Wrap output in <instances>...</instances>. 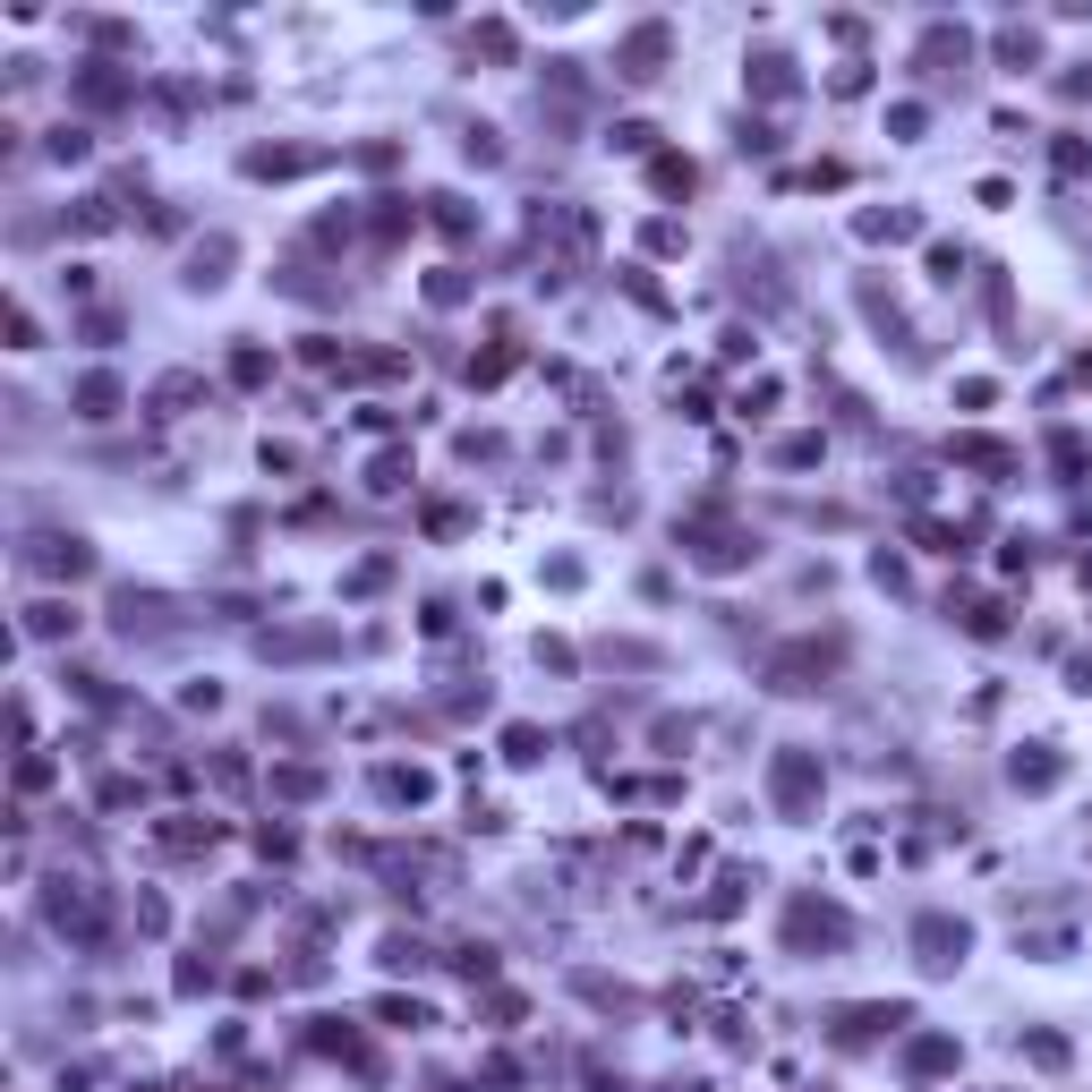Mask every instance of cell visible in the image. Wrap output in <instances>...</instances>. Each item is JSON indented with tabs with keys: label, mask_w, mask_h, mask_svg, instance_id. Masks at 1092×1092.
<instances>
[{
	"label": "cell",
	"mask_w": 1092,
	"mask_h": 1092,
	"mask_svg": "<svg viewBox=\"0 0 1092 1092\" xmlns=\"http://www.w3.org/2000/svg\"><path fill=\"white\" fill-rule=\"evenodd\" d=\"M60 623H78V615H68V606H35V615H27V632H35V640H52Z\"/></svg>",
	"instance_id": "5"
},
{
	"label": "cell",
	"mask_w": 1092,
	"mask_h": 1092,
	"mask_svg": "<svg viewBox=\"0 0 1092 1092\" xmlns=\"http://www.w3.org/2000/svg\"><path fill=\"white\" fill-rule=\"evenodd\" d=\"M811 786H819V768L803 751H786V760H776V794H786V803H811Z\"/></svg>",
	"instance_id": "2"
},
{
	"label": "cell",
	"mask_w": 1092,
	"mask_h": 1092,
	"mask_svg": "<svg viewBox=\"0 0 1092 1092\" xmlns=\"http://www.w3.org/2000/svg\"><path fill=\"white\" fill-rule=\"evenodd\" d=\"M956 956H964V921H948V913H931V921H921V964H931V974H948Z\"/></svg>",
	"instance_id": "1"
},
{
	"label": "cell",
	"mask_w": 1092,
	"mask_h": 1092,
	"mask_svg": "<svg viewBox=\"0 0 1092 1092\" xmlns=\"http://www.w3.org/2000/svg\"><path fill=\"white\" fill-rule=\"evenodd\" d=\"M658 52H666V27H640L632 52H623V78H658Z\"/></svg>",
	"instance_id": "3"
},
{
	"label": "cell",
	"mask_w": 1092,
	"mask_h": 1092,
	"mask_svg": "<svg viewBox=\"0 0 1092 1092\" xmlns=\"http://www.w3.org/2000/svg\"><path fill=\"white\" fill-rule=\"evenodd\" d=\"M111 401H120V384H111V376H94L86 393H78V410H86V419H111Z\"/></svg>",
	"instance_id": "4"
}]
</instances>
